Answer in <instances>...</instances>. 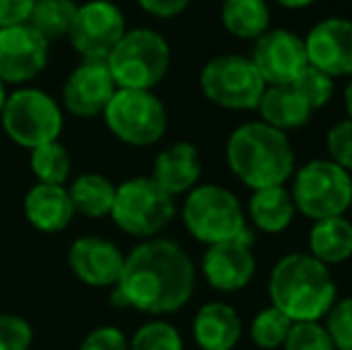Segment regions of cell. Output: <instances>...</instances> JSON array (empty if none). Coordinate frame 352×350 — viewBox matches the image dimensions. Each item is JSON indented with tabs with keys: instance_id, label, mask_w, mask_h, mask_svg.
Listing matches in <instances>:
<instances>
[{
	"instance_id": "cell-1",
	"label": "cell",
	"mask_w": 352,
	"mask_h": 350,
	"mask_svg": "<svg viewBox=\"0 0 352 350\" xmlns=\"http://www.w3.org/2000/svg\"><path fill=\"white\" fill-rule=\"evenodd\" d=\"M195 283V264L180 245L148 238L125 257L120 278L113 285V305L144 314H170L190 303Z\"/></svg>"
},
{
	"instance_id": "cell-2",
	"label": "cell",
	"mask_w": 352,
	"mask_h": 350,
	"mask_svg": "<svg viewBox=\"0 0 352 350\" xmlns=\"http://www.w3.org/2000/svg\"><path fill=\"white\" fill-rule=\"evenodd\" d=\"M269 298L292 322H321L338 300V288L329 266L309 252H292L271 269Z\"/></svg>"
},
{
	"instance_id": "cell-3",
	"label": "cell",
	"mask_w": 352,
	"mask_h": 350,
	"mask_svg": "<svg viewBox=\"0 0 352 350\" xmlns=\"http://www.w3.org/2000/svg\"><path fill=\"white\" fill-rule=\"evenodd\" d=\"M226 159L232 175L252 190L283 185L295 173V151L287 135L261 120L232 130Z\"/></svg>"
},
{
	"instance_id": "cell-4",
	"label": "cell",
	"mask_w": 352,
	"mask_h": 350,
	"mask_svg": "<svg viewBox=\"0 0 352 350\" xmlns=\"http://www.w3.org/2000/svg\"><path fill=\"white\" fill-rule=\"evenodd\" d=\"M106 65L118 89L151 91L170 70V46L153 29H127L106 58Z\"/></svg>"
},
{
	"instance_id": "cell-5",
	"label": "cell",
	"mask_w": 352,
	"mask_h": 350,
	"mask_svg": "<svg viewBox=\"0 0 352 350\" xmlns=\"http://www.w3.org/2000/svg\"><path fill=\"white\" fill-rule=\"evenodd\" d=\"M182 221L192 238L204 245L252 235L240 199L221 185H197L187 192Z\"/></svg>"
},
{
	"instance_id": "cell-6",
	"label": "cell",
	"mask_w": 352,
	"mask_h": 350,
	"mask_svg": "<svg viewBox=\"0 0 352 350\" xmlns=\"http://www.w3.org/2000/svg\"><path fill=\"white\" fill-rule=\"evenodd\" d=\"M175 216V199L151 175L130 177L116 190L111 219L135 238H158Z\"/></svg>"
},
{
	"instance_id": "cell-7",
	"label": "cell",
	"mask_w": 352,
	"mask_h": 350,
	"mask_svg": "<svg viewBox=\"0 0 352 350\" xmlns=\"http://www.w3.org/2000/svg\"><path fill=\"white\" fill-rule=\"evenodd\" d=\"M3 130L14 144L24 149H36L48 142H56L63 132L60 103L41 89H17L8 94V101L0 113Z\"/></svg>"
},
{
	"instance_id": "cell-8",
	"label": "cell",
	"mask_w": 352,
	"mask_h": 350,
	"mask_svg": "<svg viewBox=\"0 0 352 350\" xmlns=\"http://www.w3.org/2000/svg\"><path fill=\"white\" fill-rule=\"evenodd\" d=\"M103 120L113 137L130 146H151L166 135L168 113L153 91L118 89L103 111Z\"/></svg>"
},
{
	"instance_id": "cell-9",
	"label": "cell",
	"mask_w": 352,
	"mask_h": 350,
	"mask_svg": "<svg viewBox=\"0 0 352 350\" xmlns=\"http://www.w3.org/2000/svg\"><path fill=\"white\" fill-rule=\"evenodd\" d=\"M292 175V201L305 216L319 221L350 209V173L331 159H314Z\"/></svg>"
},
{
	"instance_id": "cell-10",
	"label": "cell",
	"mask_w": 352,
	"mask_h": 350,
	"mask_svg": "<svg viewBox=\"0 0 352 350\" xmlns=\"http://www.w3.org/2000/svg\"><path fill=\"white\" fill-rule=\"evenodd\" d=\"M199 87L211 103L230 111H254L261 101L266 82L254 63L245 56H216L201 67Z\"/></svg>"
},
{
	"instance_id": "cell-11",
	"label": "cell",
	"mask_w": 352,
	"mask_h": 350,
	"mask_svg": "<svg viewBox=\"0 0 352 350\" xmlns=\"http://www.w3.org/2000/svg\"><path fill=\"white\" fill-rule=\"evenodd\" d=\"M127 32L125 14L111 0H87L77 8L70 43L82 61H106Z\"/></svg>"
},
{
	"instance_id": "cell-12",
	"label": "cell",
	"mask_w": 352,
	"mask_h": 350,
	"mask_svg": "<svg viewBox=\"0 0 352 350\" xmlns=\"http://www.w3.org/2000/svg\"><path fill=\"white\" fill-rule=\"evenodd\" d=\"M252 63L259 70L266 87L274 85H292L307 63L305 39L287 29H269L259 39H254L252 48Z\"/></svg>"
},
{
	"instance_id": "cell-13",
	"label": "cell",
	"mask_w": 352,
	"mask_h": 350,
	"mask_svg": "<svg viewBox=\"0 0 352 350\" xmlns=\"http://www.w3.org/2000/svg\"><path fill=\"white\" fill-rule=\"evenodd\" d=\"M48 46L29 24L0 29V80L5 85H27L48 65Z\"/></svg>"
},
{
	"instance_id": "cell-14",
	"label": "cell",
	"mask_w": 352,
	"mask_h": 350,
	"mask_svg": "<svg viewBox=\"0 0 352 350\" xmlns=\"http://www.w3.org/2000/svg\"><path fill=\"white\" fill-rule=\"evenodd\" d=\"M252 243H254V238L247 235V238L209 245V250L204 252V259H201V271H204L206 283L213 290L237 293V290L247 288L252 283L256 271Z\"/></svg>"
},
{
	"instance_id": "cell-15",
	"label": "cell",
	"mask_w": 352,
	"mask_h": 350,
	"mask_svg": "<svg viewBox=\"0 0 352 350\" xmlns=\"http://www.w3.org/2000/svg\"><path fill=\"white\" fill-rule=\"evenodd\" d=\"M116 91V80L106 61H82L65 80L63 106L77 118H96L103 116Z\"/></svg>"
},
{
	"instance_id": "cell-16",
	"label": "cell",
	"mask_w": 352,
	"mask_h": 350,
	"mask_svg": "<svg viewBox=\"0 0 352 350\" xmlns=\"http://www.w3.org/2000/svg\"><path fill=\"white\" fill-rule=\"evenodd\" d=\"M307 63L329 77L352 75V22L345 17L321 19L305 39Z\"/></svg>"
},
{
	"instance_id": "cell-17",
	"label": "cell",
	"mask_w": 352,
	"mask_h": 350,
	"mask_svg": "<svg viewBox=\"0 0 352 350\" xmlns=\"http://www.w3.org/2000/svg\"><path fill=\"white\" fill-rule=\"evenodd\" d=\"M67 264L82 283L94 285V288H113L122 274L125 254L111 240L87 235L72 243Z\"/></svg>"
},
{
	"instance_id": "cell-18",
	"label": "cell",
	"mask_w": 352,
	"mask_h": 350,
	"mask_svg": "<svg viewBox=\"0 0 352 350\" xmlns=\"http://www.w3.org/2000/svg\"><path fill=\"white\" fill-rule=\"evenodd\" d=\"M192 336L201 350H235L242 338V319L228 303H206L192 322Z\"/></svg>"
},
{
	"instance_id": "cell-19",
	"label": "cell",
	"mask_w": 352,
	"mask_h": 350,
	"mask_svg": "<svg viewBox=\"0 0 352 350\" xmlns=\"http://www.w3.org/2000/svg\"><path fill=\"white\" fill-rule=\"evenodd\" d=\"M24 216L41 233H60L74 219V206L63 185L36 182L24 197Z\"/></svg>"
},
{
	"instance_id": "cell-20",
	"label": "cell",
	"mask_w": 352,
	"mask_h": 350,
	"mask_svg": "<svg viewBox=\"0 0 352 350\" xmlns=\"http://www.w3.org/2000/svg\"><path fill=\"white\" fill-rule=\"evenodd\" d=\"M201 175L199 151L190 142H175L163 149L153 161L151 177L168 192L170 197L185 195L195 190Z\"/></svg>"
},
{
	"instance_id": "cell-21",
	"label": "cell",
	"mask_w": 352,
	"mask_h": 350,
	"mask_svg": "<svg viewBox=\"0 0 352 350\" xmlns=\"http://www.w3.org/2000/svg\"><path fill=\"white\" fill-rule=\"evenodd\" d=\"M256 111L261 113V122H266V125L283 132L307 125V120L311 118V108L292 89V85L266 87Z\"/></svg>"
},
{
	"instance_id": "cell-22",
	"label": "cell",
	"mask_w": 352,
	"mask_h": 350,
	"mask_svg": "<svg viewBox=\"0 0 352 350\" xmlns=\"http://www.w3.org/2000/svg\"><path fill=\"white\" fill-rule=\"evenodd\" d=\"M247 211L252 216V223L261 233H271V235L283 233V230L290 228L292 219L297 214L290 190H285L283 185L254 190L250 197V204H247Z\"/></svg>"
},
{
	"instance_id": "cell-23",
	"label": "cell",
	"mask_w": 352,
	"mask_h": 350,
	"mask_svg": "<svg viewBox=\"0 0 352 350\" xmlns=\"http://www.w3.org/2000/svg\"><path fill=\"white\" fill-rule=\"evenodd\" d=\"M309 254L321 264H343L352 257V223L345 216L314 221L309 230Z\"/></svg>"
},
{
	"instance_id": "cell-24",
	"label": "cell",
	"mask_w": 352,
	"mask_h": 350,
	"mask_svg": "<svg viewBox=\"0 0 352 350\" xmlns=\"http://www.w3.org/2000/svg\"><path fill=\"white\" fill-rule=\"evenodd\" d=\"M116 190L118 187L106 175L82 173L67 187V195L72 199L74 214L89 216V219H103V216H111Z\"/></svg>"
},
{
	"instance_id": "cell-25",
	"label": "cell",
	"mask_w": 352,
	"mask_h": 350,
	"mask_svg": "<svg viewBox=\"0 0 352 350\" xmlns=\"http://www.w3.org/2000/svg\"><path fill=\"white\" fill-rule=\"evenodd\" d=\"M77 8L79 5L74 0H36L27 24L46 43H56L70 36Z\"/></svg>"
},
{
	"instance_id": "cell-26",
	"label": "cell",
	"mask_w": 352,
	"mask_h": 350,
	"mask_svg": "<svg viewBox=\"0 0 352 350\" xmlns=\"http://www.w3.org/2000/svg\"><path fill=\"white\" fill-rule=\"evenodd\" d=\"M221 22L237 39H259L269 32L271 12L266 0H223Z\"/></svg>"
},
{
	"instance_id": "cell-27",
	"label": "cell",
	"mask_w": 352,
	"mask_h": 350,
	"mask_svg": "<svg viewBox=\"0 0 352 350\" xmlns=\"http://www.w3.org/2000/svg\"><path fill=\"white\" fill-rule=\"evenodd\" d=\"M29 166H32V173L36 175V180L43 185H65L72 171V159L70 151L56 140L32 149Z\"/></svg>"
},
{
	"instance_id": "cell-28",
	"label": "cell",
	"mask_w": 352,
	"mask_h": 350,
	"mask_svg": "<svg viewBox=\"0 0 352 350\" xmlns=\"http://www.w3.org/2000/svg\"><path fill=\"white\" fill-rule=\"evenodd\" d=\"M292 319H287L280 309L276 307H264L254 314L250 324V336H252V343L261 350H278L283 348L285 343L287 333L292 329Z\"/></svg>"
},
{
	"instance_id": "cell-29",
	"label": "cell",
	"mask_w": 352,
	"mask_h": 350,
	"mask_svg": "<svg viewBox=\"0 0 352 350\" xmlns=\"http://www.w3.org/2000/svg\"><path fill=\"white\" fill-rule=\"evenodd\" d=\"M127 350H185V343L173 324L153 319L137 329L135 336L127 341Z\"/></svg>"
},
{
	"instance_id": "cell-30",
	"label": "cell",
	"mask_w": 352,
	"mask_h": 350,
	"mask_svg": "<svg viewBox=\"0 0 352 350\" xmlns=\"http://www.w3.org/2000/svg\"><path fill=\"white\" fill-rule=\"evenodd\" d=\"M292 89H295V91L305 98L307 106L314 111V108H324L326 103L333 98V77L316 70V67L307 65L305 70L297 75V80L292 82Z\"/></svg>"
},
{
	"instance_id": "cell-31",
	"label": "cell",
	"mask_w": 352,
	"mask_h": 350,
	"mask_svg": "<svg viewBox=\"0 0 352 350\" xmlns=\"http://www.w3.org/2000/svg\"><path fill=\"white\" fill-rule=\"evenodd\" d=\"M283 350H336V346L321 322H295Z\"/></svg>"
},
{
	"instance_id": "cell-32",
	"label": "cell",
	"mask_w": 352,
	"mask_h": 350,
	"mask_svg": "<svg viewBox=\"0 0 352 350\" xmlns=\"http://www.w3.org/2000/svg\"><path fill=\"white\" fill-rule=\"evenodd\" d=\"M324 319V329L329 331L336 350H352V295L336 300Z\"/></svg>"
},
{
	"instance_id": "cell-33",
	"label": "cell",
	"mask_w": 352,
	"mask_h": 350,
	"mask_svg": "<svg viewBox=\"0 0 352 350\" xmlns=\"http://www.w3.org/2000/svg\"><path fill=\"white\" fill-rule=\"evenodd\" d=\"M34 331L27 319L17 314H0V350H29Z\"/></svg>"
},
{
	"instance_id": "cell-34",
	"label": "cell",
	"mask_w": 352,
	"mask_h": 350,
	"mask_svg": "<svg viewBox=\"0 0 352 350\" xmlns=\"http://www.w3.org/2000/svg\"><path fill=\"white\" fill-rule=\"evenodd\" d=\"M326 149L333 164L352 173V120H343L331 127V132L326 135Z\"/></svg>"
},
{
	"instance_id": "cell-35",
	"label": "cell",
	"mask_w": 352,
	"mask_h": 350,
	"mask_svg": "<svg viewBox=\"0 0 352 350\" xmlns=\"http://www.w3.org/2000/svg\"><path fill=\"white\" fill-rule=\"evenodd\" d=\"M79 350H127V338L116 327H98L84 338Z\"/></svg>"
},
{
	"instance_id": "cell-36",
	"label": "cell",
	"mask_w": 352,
	"mask_h": 350,
	"mask_svg": "<svg viewBox=\"0 0 352 350\" xmlns=\"http://www.w3.org/2000/svg\"><path fill=\"white\" fill-rule=\"evenodd\" d=\"M36 0H0V29L27 24Z\"/></svg>"
},
{
	"instance_id": "cell-37",
	"label": "cell",
	"mask_w": 352,
	"mask_h": 350,
	"mask_svg": "<svg viewBox=\"0 0 352 350\" xmlns=\"http://www.w3.org/2000/svg\"><path fill=\"white\" fill-rule=\"evenodd\" d=\"M137 3L142 5L144 12L153 14V17L170 19V17H177L180 12H185L192 0H137Z\"/></svg>"
},
{
	"instance_id": "cell-38",
	"label": "cell",
	"mask_w": 352,
	"mask_h": 350,
	"mask_svg": "<svg viewBox=\"0 0 352 350\" xmlns=\"http://www.w3.org/2000/svg\"><path fill=\"white\" fill-rule=\"evenodd\" d=\"M278 5L287 10H302V8H309V5H314L316 0H276Z\"/></svg>"
},
{
	"instance_id": "cell-39",
	"label": "cell",
	"mask_w": 352,
	"mask_h": 350,
	"mask_svg": "<svg viewBox=\"0 0 352 350\" xmlns=\"http://www.w3.org/2000/svg\"><path fill=\"white\" fill-rule=\"evenodd\" d=\"M345 111H348V120H352V80L345 89Z\"/></svg>"
},
{
	"instance_id": "cell-40",
	"label": "cell",
	"mask_w": 352,
	"mask_h": 350,
	"mask_svg": "<svg viewBox=\"0 0 352 350\" xmlns=\"http://www.w3.org/2000/svg\"><path fill=\"white\" fill-rule=\"evenodd\" d=\"M5 101H8V89H5V82L0 80V113H3Z\"/></svg>"
},
{
	"instance_id": "cell-41",
	"label": "cell",
	"mask_w": 352,
	"mask_h": 350,
	"mask_svg": "<svg viewBox=\"0 0 352 350\" xmlns=\"http://www.w3.org/2000/svg\"><path fill=\"white\" fill-rule=\"evenodd\" d=\"M350 206H352V173H350Z\"/></svg>"
}]
</instances>
